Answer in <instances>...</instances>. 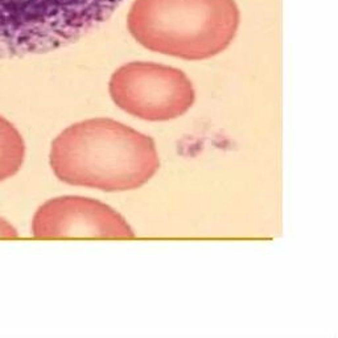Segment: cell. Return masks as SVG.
I'll return each mask as SVG.
<instances>
[{"mask_svg": "<svg viewBox=\"0 0 338 338\" xmlns=\"http://www.w3.org/2000/svg\"><path fill=\"white\" fill-rule=\"evenodd\" d=\"M123 0H0V58L52 52L110 18Z\"/></svg>", "mask_w": 338, "mask_h": 338, "instance_id": "3", "label": "cell"}, {"mask_svg": "<svg viewBox=\"0 0 338 338\" xmlns=\"http://www.w3.org/2000/svg\"><path fill=\"white\" fill-rule=\"evenodd\" d=\"M18 230L8 221L0 217V239H18Z\"/></svg>", "mask_w": 338, "mask_h": 338, "instance_id": "7", "label": "cell"}, {"mask_svg": "<svg viewBox=\"0 0 338 338\" xmlns=\"http://www.w3.org/2000/svg\"><path fill=\"white\" fill-rule=\"evenodd\" d=\"M24 157V139L11 122L0 115V183L18 173Z\"/></svg>", "mask_w": 338, "mask_h": 338, "instance_id": "6", "label": "cell"}, {"mask_svg": "<svg viewBox=\"0 0 338 338\" xmlns=\"http://www.w3.org/2000/svg\"><path fill=\"white\" fill-rule=\"evenodd\" d=\"M239 19L235 0H135L127 27L152 52L198 61L232 44Z\"/></svg>", "mask_w": 338, "mask_h": 338, "instance_id": "2", "label": "cell"}, {"mask_svg": "<svg viewBox=\"0 0 338 338\" xmlns=\"http://www.w3.org/2000/svg\"><path fill=\"white\" fill-rule=\"evenodd\" d=\"M108 90L120 110L149 122L176 119L196 99L193 84L184 71L144 61L126 63L114 71Z\"/></svg>", "mask_w": 338, "mask_h": 338, "instance_id": "4", "label": "cell"}, {"mask_svg": "<svg viewBox=\"0 0 338 338\" xmlns=\"http://www.w3.org/2000/svg\"><path fill=\"white\" fill-rule=\"evenodd\" d=\"M49 161L60 181L103 191L138 189L160 167L153 139L107 118L63 129L52 143Z\"/></svg>", "mask_w": 338, "mask_h": 338, "instance_id": "1", "label": "cell"}, {"mask_svg": "<svg viewBox=\"0 0 338 338\" xmlns=\"http://www.w3.org/2000/svg\"><path fill=\"white\" fill-rule=\"evenodd\" d=\"M32 234L37 239H134L122 215L98 200L65 196L46 201L35 213Z\"/></svg>", "mask_w": 338, "mask_h": 338, "instance_id": "5", "label": "cell"}]
</instances>
